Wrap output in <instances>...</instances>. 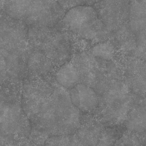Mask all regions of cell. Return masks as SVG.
<instances>
[{"instance_id": "obj_13", "label": "cell", "mask_w": 146, "mask_h": 146, "mask_svg": "<svg viewBox=\"0 0 146 146\" xmlns=\"http://www.w3.org/2000/svg\"><path fill=\"white\" fill-rule=\"evenodd\" d=\"M91 53L93 56L103 60H109L115 54L114 46L110 42L99 43L92 47Z\"/></svg>"}, {"instance_id": "obj_6", "label": "cell", "mask_w": 146, "mask_h": 146, "mask_svg": "<svg viewBox=\"0 0 146 146\" xmlns=\"http://www.w3.org/2000/svg\"><path fill=\"white\" fill-rule=\"evenodd\" d=\"M130 0H99L93 7L107 29L116 31L127 24Z\"/></svg>"}, {"instance_id": "obj_15", "label": "cell", "mask_w": 146, "mask_h": 146, "mask_svg": "<svg viewBox=\"0 0 146 146\" xmlns=\"http://www.w3.org/2000/svg\"><path fill=\"white\" fill-rule=\"evenodd\" d=\"M4 146H28L27 145L25 141H23L22 142H19V143H13V144H9Z\"/></svg>"}, {"instance_id": "obj_9", "label": "cell", "mask_w": 146, "mask_h": 146, "mask_svg": "<svg viewBox=\"0 0 146 146\" xmlns=\"http://www.w3.org/2000/svg\"><path fill=\"white\" fill-rule=\"evenodd\" d=\"M56 80L64 88L70 89L80 83V75L78 68L73 63H64L55 73Z\"/></svg>"}, {"instance_id": "obj_16", "label": "cell", "mask_w": 146, "mask_h": 146, "mask_svg": "<svg viewBox=\"0 0 146 146\" xmlns=\"http://www.w3.org/2000/svg\"><path fill=\"white\" fill-rule=\"evenodd\" d=\"M0 32H1V31H0ZM0 35H1V33H0ZM0 39H1V37H0Z\"/></svg>"}, {"instance_id": "obj_5", "label": "cell", "mask_w": 146, "mask_h": 146, "mask_svg": "<svg viewBox=\"0 0 146 146\" xmlns=\"http://www.w3.org/2000/svg\"><path fill=\"white\" fill-rule=\"evenodd\" d=\"M75 135L88 146H112L122 133L116 127L104 126L97 119L81 120Z\"/></svg>"}, {"instance_id": "obj_2", "label": "cell", "mask_w": 146, "mask_h": 146, "mask_svg": "<svg viewBox=\"0 0 146 146\" xmlns=\"http://www.w3.org/2000/svg\"><path fill=\"white\" fill-rule=\"evenodd\" d=\"M80 111L69 96L63 102L35 112L30 119L31 128L48 137L73 134L80 125Z\"/></svg>"}, {"instance_id": "obj_10", "label": "cell", "mask_w": 146, "mask_h": 146, "mask_svg": "<svg viewBox=\"0 0 146 146\" xmlns=\"http://www.w3.org/2000/svg\"><path fill=\"white\" fill-rule=\"evenodd\" d=\"M127 130L145 133L146 129L145 108L137 107L129 111L124 122Z\"/></svg>"}, {"instance_id": "obj_7", "label": "cell", "mask_w": 146, "mask_h": 146, "mask_svg": "<svg viewBox=\"0 0 146 146\" xmlns=\"http://www.w3.org/2000/svg\"><path fill=\"white\" fill-rule=\"evenodd\" d=\"M69 96L73 105L83 112H91L99 104L98 96L95 90L85 83H78L70 89Z\"/></svg>"}, {"instance_id": "obj_14", "label": "cell", "mask_w": 146, "mask_h": 146, "mask_svg": "<svg viewBox=\"0 0 146 146\" xmlns=\"http://www.w3.org/2000/svg\"><path fill=\"white\" fill-rule=\"evenodd\" d=\"M66 11L79 6H93L99 0H57Z\"/></svg>"}, {"instance_id": "obj_1", "label": "cell", "mask_w": 146, "mask_h": 146, "mask_svg": "<svg viewBox=\"0 0 146 146\" xmlns=\"http://www.w3.org/2000/svg\"><path fill=\"white\" fill-rule=\"evenodd\" d=\"M1 4L11 19L45 27L57 25L67 12L57 0H1Z\"/></svg>"}, {"instance_id": "obj_4", "label": "cell", "mask_w": 146, "mask_h": 146, "mask_svg": "<svg viewBox=\"0 0 146 146\" xmlns=\"http://www.w3.org/2000/svg\"><path fill=\"white\" fill-rule=\"evenodd\" d=\"M31 130V122L20 106L0 102V146L24 141Z\"/></svg>"}, {"instance_id": "obj_8", "label": "cell", "mask_w": 146, "mask_h": 146, "mask_svg": "<svg viewBox=\"0 0 146 146\" xmlns=\"http://www.w3.org/2000/svg\"><path fill=\"white\" fill-rule=\"evenodd\" d=\"M128 25L135 36L145 37L146 0H130Z\"/></svg>"}, {"instance_id": "obj_11", "label": "cell", "mask_w": 146, "mask_h": 146, "mask_svg": "<svg viewBox=\"0 0 146 146\" xmlns=\"http://www.w3.org/2000/svg\"><path fill=\"white\" fill-rule=\"evenodd\" d=\"M112 146H145V134L127 130Z\"/></svg>"}, {"instance_id": "obj_12", "label": "cell", "mask_w": 146, "mask_h": 146, "mask_svg": "<svg viewBox=\"0 0 146 146\" xmlns=\"http://www.w3.org/2000/svg\"><path fill=\"white\" fill-rule=\"evenodd\" d=\"M44 146H88L75 134L70 135L51 136L47 139Z\"/></svg>"}, {"instance_id": "obj_3", "label": "cell", "mask_w": 146, "mask_h": 146, "mask_svg": "<svg viewBox=\"0 0 146 146\" xmlns=\"http://www.w3.org/2000/svg\"><path fill=\"white\" fill-rule=\"evenodd\" d=\"M58 24L66 31L87 39L100 40L109 33L93 6L69 9Z\"/></svg>"}]
</instances>
